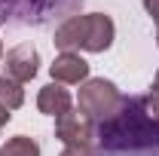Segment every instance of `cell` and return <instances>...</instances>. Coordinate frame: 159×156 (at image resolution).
Listing matches in <instances>:
<instances>
[{
    "label": "cell",
    "mask_w": 159,
    "mask_h": 156,
    "mask_svg": "<svg viewBox=\"0 0 159 156\" xmlns=\"http://www.w3.org/2000/svg\"><path fill=\"white\" fill-rule=\"evenodd\" d=\"M150 95H156V98H159V71H156V77H153V86H150Z\"/></svg>",
    "instance_id": "obj_14"
},
{
    "label": "cell",
    "mask_w": 159,
    "mask_h": 156,
    "mask_svg": "<svg viewBox=\"0 0 159 156\" xmlns=\"http://www.w3.org/2000/svg\"><path fill=\"white\" fill-rule=\"evenodd\" d=\"M0 156H40V144L28 135H16L0 147Z\"/></svg>",
    "instance_id": "obj_10"
},
{
    "label": "cell",
    "mask_w": 159,
    "mask_h": 156,
    "mask_svg": "<svg viewBox=\"0 0 159 156\" xmlns=\"http://www.w3.org/2000/svg\"><path fill=\"white\" fill-rule=\"evenodd\" d=\"M49 74H52V83H61V86L86 83L89 80V61L83 58L80 52H61L49 64Z\"/></svg>",
    "instance_id": "obj_7"
},
{
    "label": "cell",
    "mask_w": 159,
    "mask_h": 156,
    "mask_svg": "<svg viewBox=\"0 0 159 156\" xmlns=\"http://www.w3.org/2000/svg\"><path fill=\"white\" fill-rule=\"evenodd\" d=\"M58 156H95V153H92L89 147H64Z\"/></svg>",
    "instance_id": "obj_11"
},
{
    "label": "cell",
    "mask_w": 159,
    "mask_h": 156,
    "mask_svg": "<svg viewBox=\"0 0 159 156\" xmlns=\"http://www.w3.org/2000/svg\"><path fill=\"white\" fill-rule=\"evenodd\" d=\"M116 37V28L113 19L104 16V12H86V16H67L55 28V37L52 43L58 46L61 52H104L113 46Z\"/></svg>",
    "instance_id": "obj_2"
},
{
    "label": "cell",
    "mask_w": 159,
    "mask_h": 156,
    "mask_svg": "<svg viewBox=\"0 0 159 156\" xmlns=\"http://www.w3.org/2000/svg\"><path fill=\"white\" fill-rule=\"evenodd\" d=\"M0 58H3V43H0Z\"/></svg>",
    "instance_id": "obj_16"
},
{
    "label": "cell",
    "mask_w": 159,
    "mask_h": 156,
    "mask_svg": "<svg viewBox=\"0 0 159 156\" xmlns=\"http://www.w3.org/2000/svg\"><path fill=\"white\" fill-rule=\"evenodd\" d=\"M95 144L101 156H159V119L147 110V95L122 98L95 129Z\"/></svg>",
    "instance_id": "obj_1"
},
{
    "label": "cell",
    "mask_w": 159,
    "mask_h": 156,
    "mask_svg": "<svg viewBox=\"0 0 159 156\" xmlns=\"http://www.w3.org/2000/svg\"><path fill=\"white\" fill-rule=\"evenodd\" d=\"M122 104V92L110 80L92 77L80 86V110L92 119H107L116 113V107Z\"/></svg>",
    "instance_id": "obj_3"
},
{
    "label": "cell",
    "mask_w": 159,
    "mask_h": 156,
    "mask_svg": "<svg viewBox=\"0 0 159 156\" xmlns=\"http://www.w3.org/2000/svg\"><path fill=\"white\" fill-rule=\"evenodd\" d=\"M9 119H12V113H9V110H6V107H0V129H3V126H6V122H9Z\"/></svg>",
    "instance_id": "obj_13"
},
{
    "label": "cell",
    "mask_w": 159,
    "mask_h": 156,
    "mask_svg": "<svg viewBox=\"0 0 159 156\" xmlns=\"http://www.w3.org/2000/svg\"><path fill=\"white\" fill-rule=\"evenodd\" d=\"M144 9L153 16V21L159 25V0H144Z\"/></svg>",
    "instance_id": "obj_12"
},
{
    "label": "cell",
    "mask_w": 159,
    "mask_h": 156,
    "mask_svg": "<svg viewBox=\"0 0 159 156\" xmlns=\"http://www.w3.org/2000/svg\"><path fill=\"white\" fill-rule=\"evenodd\" d=\"M64 0H0V25H43Z\"/></svg>",
    "instance_id": "obj_4"
},
{
    "label": "cell",
    "mask_w": 159,
    "mask_h": 156,
    "mask_svg": "<svg viewBox=\"0 0 159 156\" xmlns=\"http://www.w3.org/2000/svg\"><path fill=\"white\" fill-rule=\"evenodd\" d=\"M156 46H159V25H156Z\"/></svg>",
    "instance_id": "obj_15"
},
{
    "label": "cell",
    "mask_w": 159,
    "mask_h": 156,
    "mask_svg": "<svg viewBox=\"0 0 159 156\" xmlns=\"http://www.w3.org/2000/svg\"><path fill=\"white\" fill-rule=\"evenodd\" d=\"M55 138L64 147H89V141L95 138L92 117H86L80 107H70L67 113L55 119Z\"/></svg>",
    "instance_id": "obj_5"
},
{
    "label": "cell",
    "mask_w": 159,
    "mask_h": 156,
    "mask_svg": "<svg viewBox=\"0 0 159 156\" xmlns=\"http://www.w3.org/2000/svg\"><path fill=\"white\" fill-rule=\"evenodd\" d=\"M37 107H40V113L58 119L61 113H67V110L74 107V98H70V92H67L61 83H49V86H43V89H40Z\"/></svg>",
    "instance_id": "obj_8"
},
{
    "label": "cell",
    "mask_w": 159,
    "mask_h": 156,
    "mask_svg": "<svg viewBox=\"0 0 159 156\" xmlns=\"http://www.w3.org/2000/svg\"><path fill=\"white\" fill-rule=\"evenodd\" d=\"M21 104H25V89H21V83H16V80H9V77L0 74V107L16 110Z\"/></svg>",
    "instance_id": "obj_9"
},
{
    "label": "cell",
    "mask_w": 159,
    "mask_h": 156,
    "mask_svg": "<svg viewBox=\"0 0 159 156\" xmlns=\"http://www.w3.org/2000/svg\"><path fill=\"white\" fill-rule=\"evenodd\" d=\"M40 71V52L31 46V43H19L6 52L3 58V77L16 80V83H28L34 80Z\"/></svg>",
    "instance_id": "obj_6"
}]
</instances>
